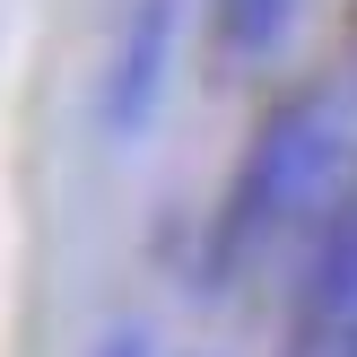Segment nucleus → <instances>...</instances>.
I'll list each match as a JSON object with an SVG mask.
<instances>
[{"label":"nucleus","instance_id":"39448f33","mask_svg":"<svg viewBox=\"0 0 357 357\" xmlns=\"http://www.w3.org/2000/svg\"><path fill=\"white\" fill-rule=\"evenodd\" d=\"M340 357H357V331H349V340H340Z\"/></svg>","mask_w":357,"mask_h":357},{"label":"nucleus","instance_id":"20e7f679","mask_svg":"<svg viewBox=\"0 0 357 357\" xmlns=\"http://www.w3.org/2000/svg\"><path fill=\"white\" fill-rule=\"evenodd\" d=\"M296 26V0H218V44L236 52V61H261V52H279Z\"/></svg>","mask_w":357,"mask_h":357},{"label":"nucleus","instance_id":"7ed1b4c3","mask_svg":"<svg viewBox=\"0 0 357 357\" xmlns=\"http://www.w3.org/2000/svg\"><path fill=\"white\" fill-rule=\"evenodd\" d=\"M349 331H357V192L323 218V236H314L305 296H296V357L349 340Z\"/></svg>","mask_w":357,"mask_h":357},{"label":"nucleus","instance_id":"f257e3e1","mask_svg":"<svg viewBox=\"0 0 357 357\" xmlns=\"http://www.w3.org/2000/svg\"><path fill=\"white\" fill-rule=\"evenodd\" d=\"M323 139H331V114H323V96H314V87L261 105L253 139H244L236 174H227L218 209H209V227H201V296H218L227 279H236L244 261L279 236V218L305 201L314 166H323Z\"/></svg>","mask_w":357,"mask_h":357},{"label":"nucleus","instance_id":"f03ea898","mask_svg":"<svg viewBox=\"0 0 357 357\" xmlns=\"http://www.w3.org/2000/svg\"><path fill=\"white\" fill-rule=\"evenodd\" d=\"M174 9L183 0H131V17H122V44L114 61H105V131L114 139H139L157 122V105H166V79H174Z\"/></svg>","mask_w":357,"mask_h":357}]
</instances>
